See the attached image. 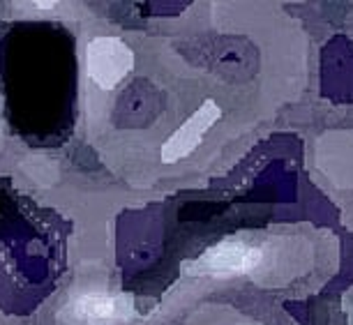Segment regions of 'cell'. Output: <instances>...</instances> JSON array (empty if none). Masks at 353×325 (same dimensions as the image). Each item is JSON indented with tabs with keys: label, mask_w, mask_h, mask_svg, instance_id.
<instances>
[{
	"label": "cell",
	"mask_w": 353,
	"mask_h": 325,
	"mask_svg": "<svg viewBox=\"0 0 353 325\" xmlns=\"http://www.w3.org/2000/svg\"><path fill=\"white\" fill-rule=\"evenodd\" d=\"M85 72L102 90H113L134 70V51L121 37H95L85 44Z\"/></svg>",
	"instance_id": "obj_1"
},
{
	"label": "cell",
	"mask_w": 353,
	"mask_h": 325,
	"mask_svg": "<svg viewBox=\"0 0 353 325\" xmlns=\"http://www.w3.org/2000/svg\"><path fill=\"white\" fill-rule=\"evenodd\" d=\"M263 251L252 244L226 238V240L212 244L203 251L196 261L188 263V275H212V277H233L248 275L261 263Z\"/></svg>",
	"instance_id": "obj_2"
},
{
	"label": "cell",
	"mask_w": 353,
	"mask_h": 325,
	"mask_svg": "<svg viewBox=\"0 0 353 325\" xmlns=\"http://www.w3.org/2000/svg\"><path fill=\"white\" fill-rule=\"evenodd\" d=\"M219 116H222V109L217 106L215 99H205L194 114L166 138V143L162 145V150H159L162 162L176 164V162H181V159L190 157L192 152L199 148L205 132L219 120Z\"/></svg>",
	"instance_id": "obj_3"
},
{
	"label": "cell",
	"mask_w": 353,
	"mask_h": 325,
	"mask_svg": "<svg viewBox=\"0 0 353 325\" xmlns=\"http://www.w3.org/2000/svg\"><path fill=\"white\" fill-rule=\"evenodd\" d=\"M32 8H37V10H53V8H58V3H32Z\"/></svg>",
	"instance_id": "obj_5"
},
{
	"label": "cell",
	"mask_w": 353,
	"mask_h": 325,
	"mask_svg": "<svg viewBox=\"0 0 353 325\" xmlns=\"http://www.w3.org/2000/svg\"><path fill=\"white\" fill-rule=\"evenodd\" d=\"M132 314H134V302L130 295L85 293L72 304V316L88 325L128 321Z\"/></svg>",
	"instance_id": "obj_4"
}]
</instances>
